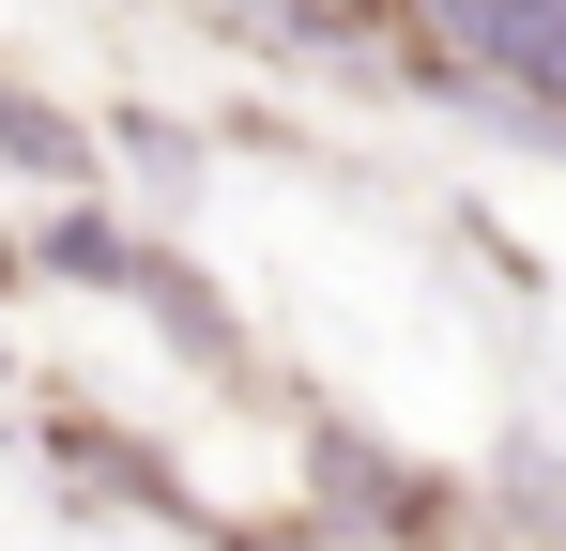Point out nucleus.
I'll return each mask as SVG.
<instances>
[{
	"label": "nucleus",
	"instance_id": "nucleus-3",
	"mask_svg": "<svg viewBox=\"0 0 566 551\" xmlns=\"http://www.w3.org/2000/svg\"><path fill=\"white\" fill-rule=\"evenodd\" d=\"M46 475H62L77 506H107V521H169V537L214 521L185 459L154 445V429H123V414H93V398H46Z\"/></svg>",
	"mask_w": 566,
	"mask_h": 551
},
{
	"label": "nucleus",
	"instance_id": "nucleus-7",
	"mask_svg": "<svg viewBox=\"0 0 566 551\" xmlns=\"http://www.w3.org/2000/svg\"><path fill=\"white\" fill-rule=\"evenodd\" d=\"M199 551H368V537H337L322 506H261V521H199Z\"/></svg>",
	"mask_w": 566,
	"mask_h": 551
},
{
	"label": "nucleus",
	"instance_id": "nucleus-4",
	"mask_svg": "<svg viewBox=\"0 0 566 551\" xmlns=\"http://www.w3.org/2000/svg\"><path fill=\"white\" fill-rule=\"evenodd\" d=\"M0 184H31V199H62V184H107L93 107H62V92H46V77H15V62H0Z\"/></svg>",
	"mask_w": 566,
	"mask_h": 551
},
{
	"label": "nucleus",
	"instance_id": "nucleus-2",
	"mask_svg": "<svg viewBox=\"0 0 566 551\" xmlns=\"http://www.w3.org/2000/svg\"><path fill=\"white\" fill-rule=\"evenodd\" d=\"M291 506H322L337 537H368V551H460V537H474V475L382 445V429H353V414H322V429H306Z\"/></svg>",
	"mask_w": 566,
	"mask_h": 551
},
{
	"label": "nucleus",
	"instance_id": "nucleus-8",
	"mask_svg": "<svg viewBox=\"0 0 566 551\" xmlns=\"http://www.w3.org/2000/svg\"><path fill=\"white\" fill-rule=\"evenodd\" d=\"M15 291H31V246H15V215H0V306H15Z\"/></svg>",
	"mask_w": 566,
	"mask_h": 551
},
{
	"label": "nucleus",
	"instance_id": "nucleus-6",
	"mask_svg": "<svg viewBox=\"0 0 566 551\" xmlns=\"http://www.w3.org/2000/svg\"><path fill=\"white\" fill-rule=\"evenodd\" d=\"M93 138H107V169L138 184V215H185L199 184H214V154H199V123H185V107H154V92H123V107H107Z\"/></svg>",
	"mask_w": 566,
	"mask_h": 551
},
{
	"label": "nucleus",
	"instance_id": "nucleus-5",
	"mask_svg": "<svg viewBox=\"0 0 566 551\" xmlns=\"http://www.w3.org/2000/svg\"><path fill=\"white\" fill-rule=\"evenodd\" d=\"M123 306H138V322H154V337H169L199 383H245V322H230V291H214V276H199L169 230H154V261H138V291H123Z\"/></svg>",
	"mask_w": 566,
	"mask_h": 551
},
{
	"label": "nucleus",
	"instance_id": "nucleus-1",
	"mask_svg": "<svg viewBox=\"0 0 566 551\" xmlns=\"http://www.w3.org/2000/svg\"><path fill=\"white\" fill-rule=\"evenodd\" d=\"M398 15H413V77L505 107V138L566 154V0H398Z\"/></svg>",
	"mask_w": 566,
	"mask_h": 551
}]
</instances>
